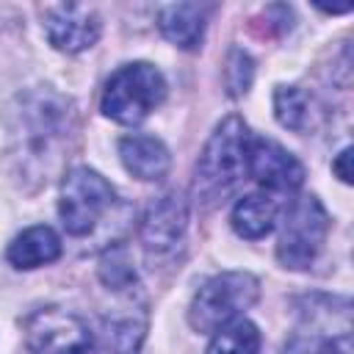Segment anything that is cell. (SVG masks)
Listing matches in <instances>:
<instances>
[{"label": "cell", "instance_id": "cell-1", "mask_svg": "<svg viewBox=\"0 0 354 354\" xmlns=\"http://www.w3.org/2000/svg\"><path fill=\"white\" fill-rule=\"evenodd\" d=\"M249 141L252 136L241 116H230L213 130L194 171V196L199 202L213 205L238 185L246 174Z\"/></svg>", "mask_w": 354, "mask_h": 354}, {"label": "cell", "instance_id": "cell-2", "mask_svg": "<svg viewBox=\"0 0 354 354\" xmlns=\"http://www.w3.org/2000/svg\"><path fill=\"white\" fill-rule=\"evenodd\" d=\"M166 97V80L158 66L147 61L119 66L102 91V113L119 124L144 122Z\"/></svg>", "mask_w": 354, "mask_h": 354}, {"label": "cell", "instance_id": "cell-3", "mask_svg": "<svg viewBox=\"0 0 354 354\" xmlns=\"http://www.w3.org/2000/svg\"><path fill=\"white\" fill-rule=\"evenodd\" d=\"M260 296V282L246 271H224L207 279L191 301L188 321L196 332H218L221 326L238 321Z\"/></svg>", "mask_w": 354, "mask_h": 354}, {"label": "cell", "instance_id": "cell-4", "mask_svg": "<svg viewBox=\"0 0 354 354\" xmlns=\"http://www.w3.org/2000/svg\"><path fill=\"white\" fill-rule=\"evenodd\" d=\"M113 202V188L111 183L97 174L88 166H77L64 177L61 185V199H58V213L61 224L69 235H86L94 230L100 216L111 207Z\"/></svg>", "mask_w": 354, "mask_h": 354}, {"label": "cell", "instance_id": "cell-5", "mask_svg": "<svg viewBox=\"0 0 354 354\" xmlns=\"http://www.w3.org/2000/svg\"><path fill=\"white\" fill-rule=\"evenodd\" d=\"M326 230H329V221L321 202L315 196L296 199L285 213L282 235L277 243L279 263L285 268H307L318 257Z\"/></svg>", "mask_w": 354, "mask_h": 354}, {"label": "cell", "instance_id": "cell-6", "mask_svg": "<svg viewBox=\"0 0 354 354\" xmlns=\"http://www.w3.org/2000/svg\"><path fill=\"white\" fill-rule=\"evenodd\" d=\"M25 340L33 354H91L94 348L86 321L61 307L36 310L25 321Z\"/></svg>", "mask_w": 354, "mask_h": 354}, {"label": "cell", "instance_id": "cell-7", "mask_svg": "<svg viewBox=\"0 0 354 354\" xmlns=\"http://www.w3.org/2000/svg\"><path fill=\"white\" fill-rule=\"evenodd\" d=\"M246 171L268 191L293 194L304 183V166L296 155L271 138H252L246 152Z\"/></svg>", "mask_w": 354, "mask_h": 354}, {"label": "cell", "instance_id": "cell-8", "mask_svg": "<svg viewBox=\"0 0 354 354\" xmlns=\"http://www.w3.org/2000/svg\"><path fill=\"white\" fill-rule=\"evenodd\" d=\"M44 30L55 50L80 53L100 39V17L80 3H58L44 8Z\"/></svg>", "mask_w": 354, "mask_h": 354}, {"label": "cell", "instance_id": "cell-9", "mask_svg": "<svg viewBox=\"0 0 354 354\" xmlns=\"http://www.w3.org/2000/svg\"><path fill=\"white\" fill-rule=\"evenodd\" d=\"M185 205L177 194L155 199L141 218V243L149 252H169L185 232Z\"/></svg>", "mask_w": 354, "mask_h": 354}, {"label": "cell", "instance_id": "cell-10", "mask_svg": "<svg viewBox=\"0 0 354 354\" xmlns=\"http://www.w3.org/2000/svg\"><path fill=\"white\" fill-rule=\"evenodd\" d=\"M205 19H207V8L199 3H171L163 6L158 14V28L160 33L183 47V50H194L199 47L202 36H205Z\"/></svg>", "mask_w": 354, "mask_h": 354}, {"label": "cell", "instance_id": "cell-11", "mask_svg": "<svg viewBox=\"0 0 354 354\" xmlns=\"http://www.w3.org/2000/svg\"><path fill=\"white\" fill-rule=\"evenodd\" d=\"M119 155L124 169L138 180H160L169 171V149L155 136H124Z\"/></svg>", "mask_w": 354, "mask_h": 354}, {"label": "cell", "instance_id": "cell-12", "mask_svg": "<svg viewBox=\"0 0 354 354\" xmlns=\"http://www.w3.org/2000/svg\"><path fill=\"white\" fill-rule=\"evenodd\" d=\"M58 254H61V238L47 224L28 227L8 246V263L17 268H39L58 260Z\"/></svg>", "mask_w": 354, "mask_h": 354}, {"label": "cell", "instance_id": "cell-13", "mask_svg": "<svg viewBox=\"0 0 354 354\" xmlns=\"http://www.w3.org/2000/svg\"><path fill=\"white\" fill-rule=\"evenodd\" d=\"M274 224H277V202L266 194H246L232 207V230L246 241H257L268 235Z\"/></svg>", "mask_w": 354, "mask_h": 354}, {"label": "cell", "instance_id": "cell-14", "mask_svg": "<svg viewBox=\"0 0 354 354\" xmlns=\"http://www.w3.org/2000/svg\"><path fill=\"white\" fill-rule=\"evenodd\" d=\"M257 351H260V332L252 321L243 318L221 326L207 346V354H257Z\"/></svg>", "mask_w": 354, "mask_h": 354}, {"label": "cell", "instance_id": "cell-15", "mask_svg": "<svg viewBox=\"0 0 354 354\" xmlns=\"http://www.w3.org/2000/svg\"><path fill=\"white\" fill-rule=\"evenodd\" d=\"M274 113L282 127L288 130H304L310 116V100L296 86H279L274 91Z\"/></svg>", "mask_w": 354, "mask_h": 354}, {"label": "cell", "instance_id": "cell-16", "mask_svg": "<svg viewBox=\"0 0 354 354\" xmlns=\"http://www.w3.org/2000/svg\"><path fill=\"white\" fill-rule=\"evenodd\" d=\"M252 58L243 53V50H232L230 53V61H227V83H230V91L232 94H241L249 88L252 83Z\"/></svg>", "mask_w": 354, "mask_h": 354}, {"label": "cell", "instance_id": "cell-17", "mask_svg": "<svg viewBox=\"0 0 354 354\" xmlns=\"http://www.w3.org/2000/svg\"><path fill=\"white\" fill-rule=\"evenodd\" d=\"M348 163H351V147H346V149L337 155V160L332 163L335 174H337L343 183H351V169H348Z\"/></svg>", "mask_w": 354, "mask_h": 354}]
</instances>
